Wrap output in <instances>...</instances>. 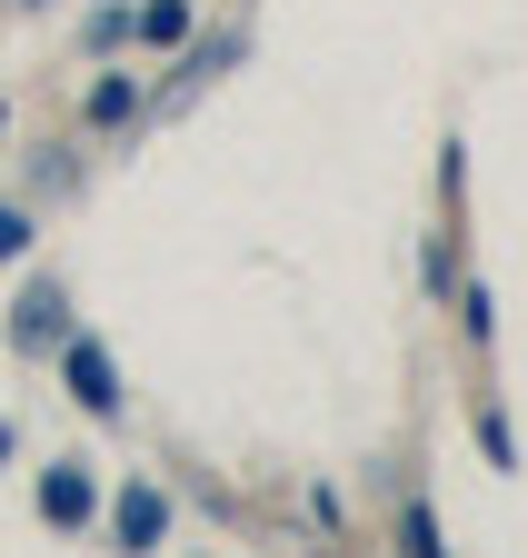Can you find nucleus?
Listing matches in <instances>:
<instances>
[{
    "label": "nucleus",
    "instance_id": "nucleus-1",
    "mask_svg": "<svg viewBox=\"0 0 528 558\" xmlns=\"http://www.w3.org/2000/svg\"><path fill=\"white\" fill-rule=\"evenodd\" d=\"M40 509H50V519H81V509H90V478H81V469H60V478L40 488Z\"/></svg>",
    "mask_w": 528,
    "mask_h": 558
},
{
    "label": "nucleus",
    "instance_id": "nucleus-2",
    "mask_svg": "<svg viewBox=\"0 0 528 558\" xmlns=\"http://www.w3.org/2000/svg\"><path fill=\"white\" fill-rule=\"evenodd\" d=\"M120 538H160V499H150V488H130V499H120Z\"/></svg>",
    "mask_w": 528,
    "mask_h": 558
},
{
    "label": "nucleus",
    "instance_id": "nucleus-3",
    "mask_svg": "<svg viewBox=\"0 0 528 558\" xmlns=\"http://www.w3.org/2000/svg\"><path fill=\"white\" fill-rule=\"evenodd\" d=\"M71 379H81L90 409H110V369H100V349H71Z\"/></svg>",
    "mask_w": 528,
    "mask_h": 558
}]
</instances>
